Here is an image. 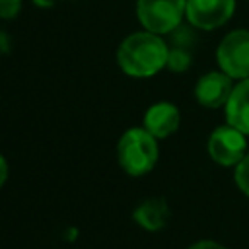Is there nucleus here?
Here are the masks:
<instances>
[{"label":"nucleus","instance_id":"obj_1","mask_svg":"<svg viewBox=\"0 0 249 249\" xmlns=\"http://www.w3.org/2000/svg\"><path fill=\"white\" fill-rule=\"evenodd\" d=\"M167 54L169 49L160 35L152 31H140L128 35L121 43L117 51V62L124 74L148 78L167 66Z\"/></svg>","mask_w":249,"mask_h":249},{"label":"nucleus","instance_id":"obj_2","mask_svg":"<svg viewBox=\"0 0 249 249\" xmlns=\"http://www.w3.org/2000/svg\"><path fill=\"white\" fill-rule=\"evenodd\" d=\"M117 158L128 175H144L158 161L156 138L146 128H128L119 140Z\"/></svg>","mask_w":249,"mask_h":249},{"label":"nucleus","instance_id":"obj_3","mask_svg":"<svg viewBox=\"0 0 249 249\" xmlns=\"http://www.w3.org/2000/svg\"><path fill=\"white\" fill-rule=\"evenodd\" d=\"M187 10V0H138L136 16L146 31L156 35L171 33L179 27Z\"/></svg>","mask_w":249,"mask_h":249},{"label":"nucleus","instance_id":"obj_4","mask_svg":"<svg viewBox=\"0 0 249 249\" xmlns=\"http://www.w3.org/2000/svg\"><path fill=\"white\" fill-rule=\"evenodd\" d=\"M218 64L230 78H249V31L235 29L228 33L216 51Z\"/></svg>","mask_w":249,"mask_h":249},{"label":"nucleus","instance_id":"obj_5","mask_svg":"<svg viewBox=\"0 0 249 249\" xmlns=\"http://www.w3.org/2000/svg\"><path fill=\"white\" fill-rule=\"evenodd\" d=\"M245 134L231 124L218 126L208 138V154L220 165H237L245 158Z\"/></svg>","mask_w":249,"mask_h":249},{"label":"nucleus","instance_id":"obj_6","mask_svg":"<svg viewBox=\"0 0 249 249\" xmlns=\"http://www.w3.org/2000/svg\"><path fill=\"white\" fill-rule=\"evenodd\" d=\"M235 10V0H187L185 16L196 29H216L224 25Z\"/></svg>","mask_w":249,"mask_h":249},{"label":"nucleus","instance_id":"obj_7","mask_svg":"<svg viewBox=\"0 0 249 249\" xmlns=\"http://www.w3.org/2000/svg\"><path fill=\"white\" fill-rule=\"evenodd\" d=\"M233 91L231 78L224 72H208L202 78H198L195 86V97L202 107L218 109L228 103L230 95Z\"/></svg>","mask_w":249,"mask_h":249},{"label":"nucleus","instance_id":"obj_8","mask_svg":"<svg viewBox=\"0 0 249 249\" xmlns=\"http://www.w3.org/2000/svg\"><path fill=\"white\" fill-rule=\"evenodd\" d=\"M179 111L173 103L167 101H160L156 105H152L146 115H144V128L154 136V138H165L171 132L177 130L179 126Z\"/></svg>","mask_w":249,"mask_h":249},{"label":"nucleus","instance_id":"obj_9","mask_svg":"<svg viewBox=\"0 0 249 249\" xmlns=\"http://www.w3.org/2000/svg\"><path fill=\"white\" fill-rule=\"evenodd\" d=\"M226 121L243 134H249V78L233 86V91L226 103Z\"/></svg>","mask_w":249,"mask_h":249},{"label":"nucleus","instance_id":"obj_10","mask_svg":"<svg viewBox=\"0 0 249 249\" xmlns=\"http://www.w3.org/2000/svg\"><path fill=\"white\" fill-rule=\"evenodd\" d=\"M134 222L148 231H158L169 218V208L163 198H148L134 210Z\"/></svg>","mask_w":249,"mask_h":249},{"label":"nucleus","instance_id":"obj_11","mask_svg":"<svg viewBox=\"0 0 249 249\" xmlns=\"http://www.w3.org/2000/svg\"><path fill=\"white\" fill-rule=\"evenodd\" d=\"M191 43H193V37H191L189 29H179V33L175 37V45L169 49V54H167V68H171L173 72H183L189 68V64H191L189 45Z\"/></svg>","mask_w":249,"mask_h":249},{"label":"nucleus","instance_id":"obj_12","mask_svg":"<svg viewBox=\"0 0 249 249\" xmlns=\"http://www.w3.org/2000/svg\"><path fill=\"white\" fill-rule=\"evenodd\" d=\"M233 177H235V185L239 187V191L249 196V154H245V158L235 165Z\"/></svg>","mask_w":249,"mask_h":249},{"label":"nucleus","instance_id":"obj_13","mask_svg":"<svg viewBox=\"0 0 249 249\" xmlns=\"http://www.w3.org/2000/svg\"><path fill=\"white\" fill-rule=\"evenodd\" d=\"M21 8V0H0V18L10 19L16 18Z\"/></svg>","mask_w":249,"mask_h":249},{"label":"nucleus","instance_id":"obj_14","mask_svg":"<svg viewBox=\"0 0 249 249\" xmlns=\"http://www.w3.org/2000/svg\"><path fill=\"white\" fill-rule=\"evenodd\" d=\"M189 249H226L224 245L216 243V241H210V239H202V241H196L193 243Z\"/></svg>","mask_w":249,"mask_h":249},{"label":"nucleus","instance_id":"obj_15","mask_svg":"<svg viewBox=\"0 0 249 249\" xmlns=\"http://www.w3.org/2000/svg\"><path fill=\"white\" fill-rule=\"evenodd\" d=\"M6 177H8V163H6V160L0 156V187L4 185Z\"/></svg>","mask_w":249,"mask_h":249}]
</instances>
